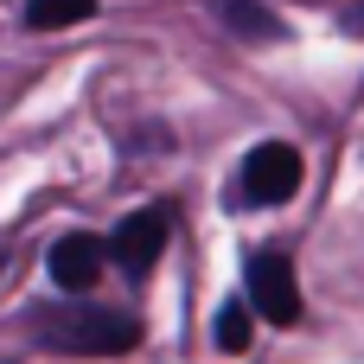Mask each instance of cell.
Wrapping results in <instances>:
<instances>
[{
  "label": "cell",
  "mask_w": 364,
  "mask_h": 364,
  "mask_svg": "<svg viewBox=\"0 0 364 364\" xmlns=\"http://www.w3.org/2000/svg\"><path fill=\"white\" fill-rule=\"evenodd\" d=\"M45 346L83 352V358H115V352L141 346V326H134V314H115V307H64L45 320Z\"/></svg>",
  "instance_id": "cell-1"
},
{
  "label": "cell",
  "mask_w": 364,
  "mask_h": 364,
  "mask_svg": "<svg viewBox=\"0 0 364 364\" xmlns=\"http://www.w3.org/2000/svg\"><path fill=\"white\" fill-rule=\"evenodd\" d=\"M243 288H250V307H256L269 326H294V320H301V282H294V262H288V256L256 250L250 269H243Z\"/></svg>",
  "instance_id": "cell-2"
},
{
  "label": "cell",
  "mask_w": 364,
  "mask_h": 364,
  "mask_svg": "<svg viewBox=\"0 0 364 364\" xmlns=\"http://www.w3.org/2000/svg\"><path fill=\"white\" fill-rule=\"evenodd\" d=\"M166 237H173V211H166V205H147V211H134L128 224H115V237H109V262H122V275L141 282V275L160 262Z\"/></svg>",
  "instance_id": "cell-3"
},
{
  "label": "cell",
  "mask_w": 364,
  "mask_h": 364,
  "mask_svg": "<svg viewBox=\"0 0 364 364\" xmlns=\"http://www.w3.org/2000/svg\"><path fill=\"white\" fill-rule=\"evenodd\" d=\"M301 192V154L288 141H262L243 160V205H282Z\"/></svg>",
  "instance_id": "cell-4"
},
{
  "label": "cell",
  "mask_w": 364,
  "mask_h": 364,
  "mask_svg": "<svg viewBox=\"0 0 364 364\" xmlns=\"http://www.w3.org/2000/svg\"><path fill=\"white\" fill-rule=\"evenodd\" d=\"M102 262H109V243L90 237V230H70V237L51 243V282L64 294H90L102 282Z\"/></svg>",
  "instance_id": "cell-5"
},
{
  "label": "cell",
  "mask_w": 364,
  "mask_h": 364,
  "mask_svg": "<svg viewBox=\"0 0 364 364\" xmlns=\"http://www.w3.org/2000/svg\"><path fill=\"white\" fill-rule=\"evenodd\" d=\"M211 6H218V19H224L237 38H275V32H282V19H275L262 0H211Z\"/></svg>",
  "instance_id": "cell-6"
},
{
  "label": "cell",
  "mask_w": 364,
  "mask_h": 364,
  "mask_svg": "<svg viewBox=\"0 0 364 364\" xmlns=\"http://www.w3.org/2000/svg\"><path fill=\"white\" fill-rule=\"evenodd\" d=\"M90 13H96V0H26L32 32H64V26H83Z\"/></svg>",
  "instance_id": "cell-7"
},
{
  "label": "cell",
  "mask_w": 364,
  "mask_h": 364,
  "mask_svg": "<svg viewBox=\"0 0 364 364\" xmlns=\"http://www.w3.org/2000/svg\"><path fill=\"white\" fill-rule=\"evenodd\" d=\"M250 301H224L218 307V326H211V339H218V352H250Z\"/></svg>",
  "instance_id": "cell-8"
},
{
  "label": "cell",
  "mask_w": 364,
  "mask_h": 364,
  "mask_svg": "<svg viewBox=\"0 0 364 364\" xmlns=\"http://www.w3.org/2000/svg\"><path fill=\"white\" fill-rule=\"evenodd\" d=\"M346 32H364V0H352V13H346Z\"/></svg>",
  "instance_id": "cell-9"
}]
</instances>
